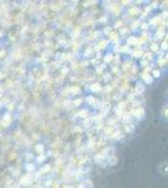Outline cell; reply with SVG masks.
<instances>
[{
    "instance_id": "cell-1",
    "label": "cell",
    "mask_w": 168,
    "mask_h": 188,
    "mask_svg": "<svg viewBox=\"0 0 168 188\" xmlns=\"http://www.w3.org/2000/svg\"><path fill=\"white\" fill-rule=\"evenodd\" d=\"M159 172L162 173V174H168V162H166V163H163V164H161V167H159Z\"/></svg>"
},
{
    "instance_id": "cell-2",
    "label": "cell",
    "mask_w": 168,
    "mask_h": 188,
    "mask_svg": "<svg viewBox=\"0 0 168 188\" xmlns=\"http://www.w3.org/2000/svg\"><path fill=\"white\" fill-rule=\"evenodd\" d=\"M134 114H136V117H137V118H143L144 110H143V109H137L136 112H134Z\"/></svg>"
},
{
    "instance_id": "cell-3",
    "label": "cell",
    "mask_w": 168,
    "mask_h": 188,
    "mask_svg": "<svg viewBox=\"0 0 168 188\" xmlns=\"http://www.w3.org/2000/svg\"><path fill=\"white\" fill-rule=\"evenodd\" d=\"M162 114H163V117H164L166 119H168V104L163 107V109H162Z\"/></svg>"
},
{
    "instance_id": "cell-4",
    "label": "cell",
    "mask_w": 168,
    "mask_h": 188,
    "mask_svg": "<svg viewBox=\"0 0 168 188\" xmlns=\"http://www.w3.org/2000/svg\"><path fill=\"white\" fill-rule=\"evenodd\" d=\"M117 163V158H116V157L113 155V157H111V158H109V164L111 166H114Z\"/></svg>"
},
{
    "instance_id": "cell-5",
    "label": "cell",
    "mask_w": 168,
    "mask_h": 188,
    "mask_svg": "<svg viewBox=\"0 0 168 188\" xmlns=\"http://www.w3.org/2000/svg\"><path fill=\"white\" fill-rule=\"evenodd\" d=\"M147 75H148V74H143V78L147 80V83H151V82H152V78H149V77H147Z\"/></svg>"
},
{
    "instance_id": "cell-6",
    "label": "cell",
    "mask_w": 168,
    "mask_h": 188,
    "mask_svg": "<svg viewBox=\"0 0 168 188\" xmlns=\"http://www.w3.org/2000/svg\"><path fill=\"white\" fill-rule=\"evenodd\" d=\"M153 74H154V77H156V78H157V77H159V72H158V70H156Z\"/></svg>"
}]
</instances>
